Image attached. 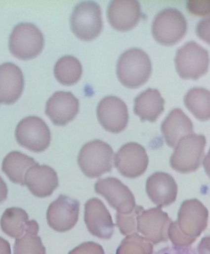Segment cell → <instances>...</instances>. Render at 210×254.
<instances>
[{
    "instance_id": "obj_8",
    "label": "cell",
    "mask_w": 210,
    "mask_h": 254,
    "mask_svg": "<svg viewBox=\"0 0 210 254\" xmlns=\"http://www.w3.org/2000/svg\"><path fill=\"white\" fill-rule=\"evenodd\" d=\"M107 17L114 29L130 30L137 24L141 17L140 3L136 0H114L108 7Z\"/></svg>"
},
{
    "instance_id": "obj_17",
    "label": "cell",
    "mask_w": 210,
    "mask_h": 254,
    "mask_svg": "<svg viewBox=\"0 0 210 254\" xmlns=\"http://www.w3.org/2000/svg\"><path fill=\"white\" fill-rule=\"evenodd\" d=\"M117 159L121 165H143L146 164L147 156L142 145L135 142H129L120 149L117 154Z\"/></svg>"
},
{
    "instance_id": "obj_18",
    "label": "cell",
    "mask_w": 210,
    "mask_h": 254,
    "mask_svg": "<svg viewBox=\"0 0 210 254\" xmlns=\"http://www.w3.org/2000/svg\"><path fill=\"white\" fill-rule=\"evenodd\" d=\"M152 254H200L196 248L192 246L168 245L155 251Z\"/></svg>"
},
{
    "instance_id": "obj_16",
    "label": "cell",
    "mask_w": 210,
    "mask_h": 254,
    "mask_svg": "<svg viewBox=\"0 0 210 254\" xmlns=\"http://www.w3.org/2000/svg\"><path fill=\"white\" fill-rule=\"evenodd\" d=\"M83 73L81 62L73 56H67L59 59L54 66V75L59 82L64 85L76 84Z\"/></svg>"
},
{
    "instance_id": "obj_10",
    "label": "cell",
    "mask_w": 210,
    "mask_h": 254,
    "mask_svg": "<svg viewBox=\"0 0 210 254\" xmlns=\"http://www.w3.org/2000/svg\"><path fill=\"white\" fill-rule=\"evenodd\" d=\"M24 88L21 69L13 63L0 65V103L11 105L18 100Z\"/></svg>"
},
{
    "instance_id": "obj_12",
    "label": "cell",
    "mask_w": 210,
    "mask_h": 254,
    "mask_svg": "<svg viewBox=\"0 0 210 254\" xmlns=\"http://www.w3.org/2000/svg\"><path fill=\"white\" fill-rule=\"evenodd\" d=\"M206 138L204 135L189 133L179 141L172 156L175 165L197 164L202 155Z\"/></svg>"
},
{
    "instance_id": "obj_3",
    "label": "cell",
    "mask_w": 210,
    "mask_h": 254,
    "mask_svg": "<svg viewBox=\"0 0 210 254\" xmlns=\"http://www.w3.org/2000/svg\"><path fill=\"white\" fill-rule=\"evenodd\" d=\"M71 27L75 35L83 41L97 38L103 29L100 5L93 1L80 2L72 11Z\"/></svg>"
},
{
    "instance_id": "obj_14",
    "label": "cell",
    "mask_w": 210,
    "mask_h": 254,
    "mask_svg": "<svg viewBox=\"0 0 210 254\" xmlns=\"http://www.w3.org/2000/svg\"><path fill=\"white\" fill-rule=\"evenodd\" d=\"M113 151L109 144L100 139L91 141L84 145L80 154L79 160L84 165H108L110 163Z\"/></svg>"
},
{
    "instance_id": "obj_1",
    "label": "cell",
    "mask_w": 210,
    "mask_h": 254,
    "mask_svg": "<svg viewBox=\"0 0 210 254\" xmlns=\"http://www.w3.org/2000/svg\"><path fill=\"white\" fill-rule=\"evenodd\" d=\"M152 64L149 56L140 49L124 52L117 64V75L126 87L135 88L144 84L150 76Z\"/></svg>"
},
{
    "instance_id": "obj_4",
    "label": "cell",
    "mask_w": 210,
    "mask_h": 254,
    "mask_svg": "<svg viewBox=\"0 0 210 254\" xmlns=\"http://www.w3.org/2000/svg\"><path fill=\"white\" fill-rule=\"evenodd\" d=\"M187 23L184 16L175 8H168L157 14L152 22V32L160 44L170 46L184 36Z\"/></svg>"
},
{
    "instance_id": "obj_2",
    "label": "cell",
    "mask_w": 210,
    "mask_h": 254,
    "mask_svg": "<svg viewBox=\"0 0 210 254\" xmlns=\"http://www.w3.org/2000/svg\"><path fill=\"white\" fill-rule=\"evenodd\" d=\"M44 47V37L41 31L32 23L17 25L9 38L11 54L20 60H29L37 57Z\"/></svg>"
},
{
    "instance_id": "obj_9",
    "label": "cell",
    "mask_w": 210,
    "mask_h": 254,
    "mask_svg": "<svg viewBox=\"0 0 210 254\" xmlns=\"http://www.w3.org/2000/svg\"><path fill=\"white\" fill-rule=\"evenodd\" d=\"M79 111V100L70 92L58 91L46 103L45 113L54 124L65 126L72 121Z\"/></svg>"
},
{
    "instance_id": "obj_5",
    "label": "cell",
    "mask_w": 210,
    "mask_h": 254,
    "mask_svg": "<svg viewBox=\"0 0 210 254\" xmlns=\"http://www.w3.org/2000/svg\"><path fill=\"white\" fill-rule=\"evenodd\" d=\"M174 63L181 78L198 79L207 72L210 58L207 50L194 41H189L177 50Z\"/></svg>"
},
{
    "instance_id": "obj_13",
    "label": "cell",
    "mask_w": 210,
    "mask_h": 254,
    "mask_svg": "<svg viewBox=\"0 0 210 254\" xmlns=\"http://www.w3.org/2000/svg\"><path fill=\"white\" fill-rule=\"evenodd\" d=\"M164 102L158 90L149 88L134 99V111L142 121L154 122L164 111Z\"/></svg>"
},
{
    "instance_id": "obj_20",
    "label": "cell",
    "mask_w": 210,
    "mask_h": 254,
    "mask_svg": "<svg viewBox=\"0 0 210 254\" xmlns=\"http://www.w3.org/2000/svg\"><path fill=\"white\" fill-rule=\"evenodd\" d=\"M196 32L201 39L210 44V16L203 19L198 23Z\"/></svg>"
},
{
    "instance_id": "obj_7",
    "label": "cell",
    "mask_w": 210,
    "mask_h": 254,
    "mask_svg": "<svg viewBox=\"0 0 210 254\" xmlns=\"http://www.w3.org/2000/svg\"><path fill=\"white\" fill-rule=\"evenodd\" d=\"M97 115L101 126L112 133L122 131L128 124V108L125 102L117 96L103 98L97 106Z\"/></svg>"
},
{
    "instance_id": "obj_6",
    "label": "cell",
    "mask_w": 210,
    "mask_h": 254,
    "mask_svg": "<svg viewBox=\"0 0 210 254\" xmlns=\"http://www.w3.org/2000/svg\"><path fill=\"white\" fill-rule=\"evenodd\" d=\"M15 136L20 145L35 152L44 151L51 142L49 127L38 117L22 120L17 125Z\"/></svg>"
},
{
    "instance_id": "obj_15",
    "label": "cell",
    "mask_w": 210,
    "mask_h": 254,
    "mask_svg": "<svg viewBox=\"0 0 210 254\" xmlns=\"http://www.w3.org/2000/svg\"><path fill=\"white\" fill-rule=\"evenodd\" d=\"M186 108L201 120L210 119V92L202 87H194L184 97Z\"/></svg>"
},
{
    "instance_id": "obj_11",
    "label": "cell",
    "mask_w": 210,
    "mask_h": 254,
    "mask_svg": "<svg viewBox=\"0 0 210 254\" xmlns=\"http://www.w3.org/2000/svg\"><path fill=\"white\" fill-rule=\"evenodd\" d=\"M161 130L167 144L174 146L180 139L193 131L190 119L180 108L172 110L161 125Z\"/></svg>"
},
{
    "instance_id": "obj_19",
    "label": "cell",
    "mask_w": 210,
    "mask_h": 254,
    "mask_svg": "<svg viewBox=\"0 0 210 254\" xmlns=\"http://www.w3.org/2000/svg\"><path fill=\"white\" fill-rule=\"evenodd\" d=\"M188 9L198 15H205L210 13V1H189Z\"/></svg>"
},
{
    "instance_id": "obj_21",
    "label": "cell",
    "mask_w": 210,
    "mask_h": 254,
    "mask_svg": "<svg viewBox=\"0 0 210 254\" xmlns=\"http://www.w3.org/2000/svg\"><path fill=\"white\" fill-rule=\"evenodd\" d=\"M206 163H207V164L208 165V166H210V151H209V154L208 155H207V161H206Z\"/></svg>"
}]
</instances>
